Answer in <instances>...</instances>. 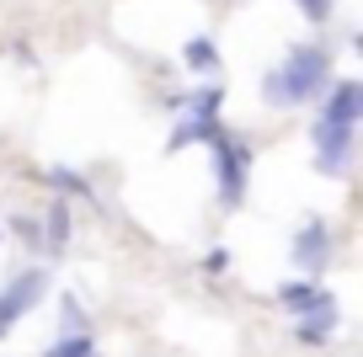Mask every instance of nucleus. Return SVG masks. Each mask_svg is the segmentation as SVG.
Segmentation results:
<instances>
[{"label":"nucleus","instance_id":"8","mask_svg":"<svg viewBox=\"0 0 363 357\" xmlns=\"http://www.w3.org/2000/svg\"><path fill=\"white\" fill-rule=\"evenodd\" d=\"M43 357H102V352H96V341H91L86 331H65Z\"/></svg>","mask_w":363,"mask_h":357},{"label":"nucleus","instance_id":"7","mask_svg":"<svg viewBox=\"0 0 363 357\" xmlns=\"http://www.w3.org/2000/svg\"><path fill=\"white\" fill-rule=\"evenodd\" d=\"M294 320H299V341H326V336L337 331V299L320 288V293H315V304H305Z\"/></svg>","mask_w":363,"mask_h":357},{"label":"nucleus","instance_id":"4","mask_svg":"<svg viewBox=\"0 0 363 357\" xmlns=\"http://www.w3.org/2000/svg\"><path fill=\"white\" fill-rule=\"evenodd\" d=\"M294 267L305 272L310 283H320V272L331 267V224L326 219L299 224V234H294Z\"/></svg>","mask_w":363,"mask_h":357},{"label":"nucleus","instance_id":"1","mask_svg":"<svg viewBox=\"0 0 363 357\" xmlns=\"http://www.w3.org/2000/svg\"><path fill=\"white\" fill-rule=\"evenodd\" d=\"M326 86H331V54L320 43H299V48H289V59L278 69L262 75V101L267 107H305Z\"/></svg>","mask_w":363,"mask_h":357},{"label":"nucleus","instance_id":"3","mask_svg":"<svg viewBox=\"0 0 363 357\" xmlns=\"http://www.w3.org/2000/svg\"><path fill=\"white\" fill-rule=\"evenodd\" d=\"M214 144V171H219V198L235 208L240 198H246V171H251V149L240 144V139H230V134H214L208 139Z\"/></svg>","mask_w":363,"mask_h":357},{"label":"nucleus","instance_id":"12","mask_svg":"<svg viewBox=\"0 0 363 357\" xmlns=\"http://www.w3.org/2000/svg\"><path fill=\"white\" fill-rule=\"evenodd\" d=\"M294 6L305 22H331V11H337V0H294Z\"/></svg>","mask_w":363,"mask_h":357},{"label":"nucleus","instance_id":"10","mask_svg":"<svg viewBox=\"0 0 363 357\" xmlns=\"http://www.w3.org/2000/svg\"><path fill=\"white\" fill-rule=\"evenodd\" d=\"M187 69H198V75H214L219 69V54H214L208 38H193V43H187Z\"/></svg>","mask_w":363,"mask_h":357},{"label":"nucleus","instance_id":"9","mask_svg":"<svg viewBox=\"0 0 363 357\" xmlns=\"http://www.w3.org/2000/svg\"><path fill=\"white\" fill-rule=\"evenodd\" d=\"M315 293H320V283L299 278V283H289V288H278V304H284L289 314H299V310H305V304H315Z\"/></svg>","mask_w":363,"mask_h":357},{"label":"nucleus","instance_id":"2","mask_svg":"<svg viewBox=\"0 0 363 357\" xmlns=\"http://www.w3.org/2000/svg\"><path fill=\"white\" fill-rule=\"evenodd\" d=\"M48 293V272L43 267H16L11 278L0 283V341L16 331V320L22 314L38 310V299Z\"/></svg>","mask_w":363,"mask_h":357},{"label":"nucleus","instance_id":"6","mask_svg":"<svg viewBox=\"0 0 363 357\" xmlns=\"http://www.w3.org/2000/svg\"><path fill=\"white\" fill-rule=\"evenodd\" d=\"M358 118H363V86H358V80H337V86L326 91V101H320V118H315V123L358 128Z\"/></svg>","mask_w":363,"mask_h":357},{"label":"nucleus","instance_id":"5","mask_svg":"<svg viewBox=\"0 0 363 357\" xmlns=\"http://www.w3.org/2000/svg\"><path fill=\"white\" fill-rule=\"evenodd\" d=\"M352 134L358 128H337V123H315V171L320 176H347L352 166Z\"/></svg>","mask_w":363,"mask_h":357},{"label":"nucleus","instance_id":"11","mask_svg":"<svg viewBox=\"0 0 363 357\" xmlns=\"http://www.w3.org/2000/svg\"><path fill=\"white\" fill-rule=\"evenodd\" d=\"M43 246H54V251H65V240H69V213H65V203H54L48 208V224H43Z\"/></svg>","mask_w":363,"mask_h":357}]
</instances>
